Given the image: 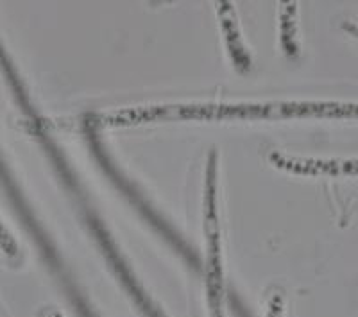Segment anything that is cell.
Returning <instances> with one entry per match:
<instances>
[{
  "mask_svg": "<svg viewBox=\"0 0 358 317\" xmlns=\"http://www.w3.org/2000/svg\"><path fill=\"white\" fill-rule=\"evenodd\" d=\"M346 29H348V31H350L351 34L358 36V27H355V25H346Z\"/></svg>",
  "mask_w": 358,
  "mask_h": 317,
  "instance_id": "1",
  "label": "cell"
}]
</instances>
